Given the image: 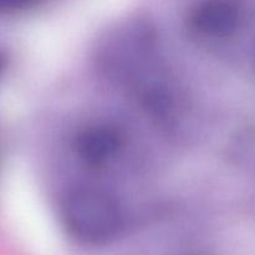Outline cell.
Wrapping results in <instances>:
<instances>
[{
  "mask_svg": "<svg viewBox=\"0 0 255 255\" xmlns=\"http://www.w3.org/2000/svg\"><path fill=\"white\" fill-rule=\"evenodd\" d=\"M60 218L72 238L92 247L111 243L124 227L117 199L95 187L70 189L60 203Z\"/></svg>",
  "mask_w": 255,
  "mask_h": 255,
  "instance_id": "1",
  "label": "cell"
},
{
  "mask_svg": "<svg viewBox=\"0 0 255 255\" xmlns=\"http://www.w3.org/2000/svg\"><path fill=\"white\" fill-rule=\"evenodd\" d=\"M39 0H0V9L5 12H16L32 6Z\"/></svg>",
  "mask_w": 255,
  "mask_h": 255,
  "instance_id": "4",
  "label": "cell"
},
{
  "mask_svg": "<svg viewBox=\"0 0 255 255\" xmlns=\"http://www.w3.org/2000/svg\"><path fill=\"white\" fill-rule=\"evenodd\" d=\"M125 146L121 129L110 124H95L82 128L74 141L75 154L90 169H101L119 157Z\"/></svg>",
  "mask_w": 255,
  "mask_h": 255,
  "instance_id": "3",
  "label": "cell"
},
{
  "mask_svg": "<svg viewBox=\"0 0 255 255\" xmlns=\"http://www.w3.org/2000/svg\"><path fill=\"white\" fill-rule=\"evenodd\" d=\"M242 0H201L189 12V29L197 36L227 40L234 36L244 22Z\"/></svg>",
  "mask_w": 255,
  "mask_h": 255,
  "instance_id": "2",
  "label": "cell"
}]
</instances>
